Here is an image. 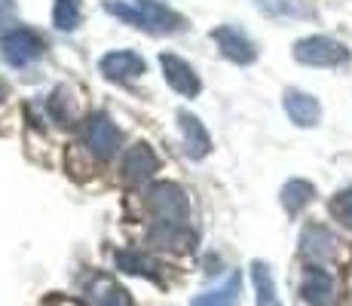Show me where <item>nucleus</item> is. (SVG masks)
I'll use <instances>...</instances> for the list:
<instances>
[{"mask_svg":"<svg viewBox=\"0 0 352 306\" xmlns=\"http://www.w3.org/2000/svg\"><path fill=\"white\" fill-rule=\"evenodd\" d=\"M46 37L40 31L28 28V25H16L12 31H6L0 37V56L6 65L12 67H28L31 61H37L46 52Z\"/></svg>","mask_w":352,"mask_h":306,"instance_id":"nucleus-1","label":"nucleus"},{"mask_svg":"<svg viewBox=\"0 0 352 306\" xmlns=\"http://www.w3.org/2000/svg\"><path fill=\"white\" fill-rule=\"evenodd\" d=\"M80 138H83V147L96 156V160H111V156H117L120 144H123V132L113 126V120L107 117V113H92V117H86L83 129H80Z\"/></svg>","mask_w":352,"mask_h":306,"instance_id":"nucleus-2","label":"nucleus"},{"mask_svg":"<svg viewBox=\"0 0 352 306\" xmlns=\"http://www.w3.org/2000/svg\"><path fill=\"white\" fill-rule=\"evenodd\" d=\"M294 58L309 67H343L349 61V50L334 37H303L294 43Z\"/></svg>","mask_w":352,"mask_h":306,"instance_id":"nucleus-3","label":"nucleus"},{"mask_svg":"<svg viewBox=\"0 0 352 306\" xmlns=\"http://www.w3.org/2000/svg\"><path fill=\"white\" fill-rule=\"evenodd\" d=\"M144 202L157 221H187V217H190V199H187L184 190L172 181L153 184V187L147 190Z\"/></svg>","mask_w":352,"mask_h":306,"instance_id":"nucleus-4","label":"nucleus"},{"mask_svg":"<svg viewBox=\"0 0 352 306\" xmlns=\"http://www.w3.org/2000/svg\"><path fill=\"white\" fill-rule=\"evenodd\" d=\"M157 172H160V160L151 151V144H144V141L126 147L123 156H120V178L126 184H132V187L147 184Z\"/></svg>","mask_w":352,"mask_h":306,"instance_id":"nucleus-5","label":"nucleus"},{"mask_svg":"<svg viewBox=\"0 0 352 306\" xmlns=\"http://www.w3.org/2000/svg\"><path fill=\"white\" fill-rule=\"evenodd\" d=\"M160 67H162L166 83L172 86L178 95H184V98H196V95L202 92L199 74L190 67V61H184L181 56H172V52H162V56H160Z\"/></svg>","mask_w":352,"mask_h":306,"instance_id":"nucleus-6","label":"nucleus"},{"mask_svg":"<svg viewBox=\"0 0 352 306\" xmlns=\"http://www.w3.org/2000/svg\"><path fill=\"white\" fill-rule=\"evenodd\" d=\"M98 71L104 74L111 83H129V80H138L147 71V61L132 50H113L107 56H101Z\"/></svg>","mask_w":352,"mask_h":306,"instance_id":"nucleus-7","label":"nucleus"},{"mask_svg":"<svg viewBox=\"0 0 352 306\" xmlns=\"http://www.w3.org/2000/svg\"><path fill=\"white\" fill-rule=\"evenodd\" d=\"M212 40L218 43L221 56L227 61H233V65H252L257 58L254 43L239 28H233V25H218V28L212 31Z\"/></svg>","mask_w":352,"mask_h":306,"instance_id":"nucleus-8","label":"nucleus"},{"mask_svg":"<svg viewBox=\"0 0 352 306\" xmlns=\"http://www.w3.org/2000/svg\"><path fill=\"white\" fill-rule=\"evenodd\" d=\"M178 126H181V135H184V153L193 162L206 160L212 153V135H208L206 122L190 111H178Z\"/></svg>","mask_w":352,"mask_h":306,"instance_id":"nucleus-9","label":"nucleus"},{"mask_svg":"<svg viewBox=\"0 0 352 306\" xmlns=\"http://www.w3.org/2000/svg\"><path fill=\"white\" fill-rule=\"evenodd\" d=\"M151 242H157L168 251H190L196 242V233L187 221H157L151 230Z\"/></svg>","mask_w":352,"mask_h":306,"instance_id":"nucleus-10","label":"nucleus"},{"mask_svg":"<svg viewBox=\"0 0 352 306\" xmlns=\"http://www.w3.org/2000/svg\"><path fill=\"white\" fill-rule=\"evenodd\" d=\"M337 236L322 223H307L300 233V254L313 257V261H328L337 254Z\"/></svg>","mask_w":352,"mask_h":306,"instance_id":"nucleus-11","label":"nucleus"},{"mask_svg":"<svg viewBox=\"0 0 352 306\" xmlns=\"http://www.w3.org/2000/svg\"><path fill=\"white\" fill-rule=\"evenodd\" d=\"M300 297L309 306H331V300H334V276L322 267H309L300 278Z\"/></svg>","mask_w":352,"mask_h":306,"instance_id":"nucleus-12","label":"nucleus"},{"mask_svg":"<svg viewBox=\"0 0 352 306\" xmlns=\"http://www.w3.org/2000/svg\"><path fill=\"white\" fill-rule=\"evenodd\" d=\"M285 113L294 126L309 129L322 120V105L313 98V95H307L300 89H288L285 92Z\"/></svg>","mask_w":352,"mask_h":306,"instance_id":"nucleus-13","label":"nucleus"},{"mask_svg":"<svg viewBox=\"0 0 352 306\" xmlns=\"http://www.w3.org/2000/svg\"><path fill=\"white\" fill-rule=\"evenodd\" d=\"M86 291H89L92 306H135L132 294L107 276H92L86 282Z\"/></svg>","mask_w":352,"mask_h":306,"instance_id":"nucleus-14","label":"nucleus"},{"mask_svg":"<svg viewBox=\"0 0 352 306\" xmlns=\"http://www.w3.org/2000/svg\"><path fill=\"white\" fill-rule=\"evenodd\" d=\"M141 6V12L151 22V34H178L184 28V16H178L175 10H168L160 0H135Z\"/></svg>","mask_w":352,"mask_h":306,"instance_id":"nucleus-15","label":"nucleus"},{"mask_svg":"<svg viewBox=\"0 0 352 306\" xmlns=\"http://www.w3.org/2000/svg\"><path fill=\"white\" fill-rule=\"evenodd\" d=\"M113 263H117V270H123L129 276H144V278H151V282H162L160 263L153 261V257L141 254V251H132V248L117 251V254H113Z\"/></svg>","mask_w":352,"mask_h":306,"instance_id":"nucleus-16","label":"nucleus"},{"mask_svg":"<svg viewBox=\"0 0 352 306\" xmlns=\"http://www.w3.org/2000/svg\"><path fill=\"white\" fill-rule=\"evenodd\" d=\"M239 291H242V276L233 273L224 285H221V288L193 297L190 306H236V303H239Z\"/></svg>","mask_w":352,"mask_h":306,"instance_id":"nucleus-17","label":"nucleus"},{"mask_svg":"<svg viewBox=\"0 0 352 306\" xmlns=\"http://www.w3.org/2000/svg\"><path fill=\"white\" fill-rule=\"evenodd\" d=\"M313 199H316V187L303 178H294L282 187V208L288 215H300Z\"/></svg>","mask_w":352,"mask_h":306,"instance_id":"nucleus-18","label":"nucleus"},{"mask_svg":"<svg viewBox=\"0 0 352 306\" xmlns=\"http://www.w3.org/2000/svg\"><path fill=\"white\" fill-rule=\"evenodd\" d=\"M46 107H50V113L56 117V122H62V126H74V122H77V101L71 98V89H65V86H58V89L50 95Z\"/></svg>","mask_w":352,"mask_h":306,"instance_id":"nucleus-19","label":"nucleus"},{"mask_svg":"<svg viewBox=\"0 0 352 306\" xmlns=\"http://www.w3.org/2000/svg\"><path fill=\"white\" fill-rule=\"evenodd\" d=\"M104 12L113 19H120V22L132 25V28H141V31H151V22H147V16L141 12L138 3H123V0H104Z\"/></svg>","mask_w":352,"mask_h":306,"instance_id":"nucleus-20","label":"nucleus"},{"mask_svg":"<svg viewBox=\"0 0 352 306\" xmlns=\"http://www.w3.org/2000/svg\"><path fill=\"white\" fill-rule=\"evenodd\" d=\"M80 19H83L80 0H56V6H52V25L58 31H77Z\"/></svg>","mask_w":352,"mask_h":306,"instance_id":"nucleus-21","label":"nucleus"},{"mask_svg":"<svg viewBox=\"0 0 352 306\" xmlns=\"http://www.w3.org/2000/svg\"><path fill=\"white\" fill-rule=\"evenodd\" d=\"M252 278H254V291H257V306H273L276 303V285H273V276H270L267 263L254 261Z\"/></svg>","mask_w":352,"mask_h":306,"instance_id":"nucleus-22","label":"nucleus"},{"mask_svg":"<svg viewBox=\"0 0 352 306\" xmlns=\"http://www.w3.org/2000/svg\"><path fill=\"white\" fill-rule=\"evenodd\" d=\"M331 215H334V221H340L346 230H352V187L340 190V193L331 199Z\"/></svg>","mask_w":352,"mask_h":306,"instance_id":"nucleus-23","label":"nucleus"},{"mask_svg":"<svg viewBox=\"0 0 352 306\" xmlns=\"http://www.w3.org/2000/svg\"><path fill=\"white\" fill-rule=\"evenodd\" d=\"M12 28H16V3L12 0H0V37Z\"/></svg>","mask_w":352,"mask_h":306,"instance_id":"nucleus-24","label":"nucleus"},{"mask_svg":"<svg viewBox=\"0 0 352 306\" xmlns=\"http://www.w3.org/2000/svg\"><path fill=\"white\" fill-rule=\"evenodd\" d=\"M6 95H10V86H6V80L0 77V105H3V101H6Z\"/></svg>","mask_w":352,"mask_h":306,"instance_id":"nucleus-25","label":"nucleus"}]
</instances>
